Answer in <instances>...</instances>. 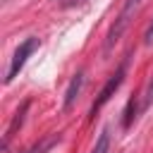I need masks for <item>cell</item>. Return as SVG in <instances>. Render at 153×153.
<instances>
[{
	"instance_id": "1",
	"label": "cell",
	"mask_w": 153,
	"mask_h": 153,
	"mask_svg": "<svg viewBox=\"0 0 153 153\" xmlns=\"http://www.w3.org/2000/svg\"><path fill=\"white\" fill-rule=\"evenodd\" d=\"M139 2H141V0H127V2H124L122 12H120V17H117V22H115V26H112V29H110V33H108L105 50H110V48H112V45L120 41V36L124 33V29H127V24H129V19H131L134 10L139 7Z\"/></svg>"
},
{
	"instance_id": "2",
	"label": "cell",
	"mask_w": 153,
	"mask_h": 153,
	"mask_svg": "<svg viewBox=\"0 0 153 153\" xmlns=\"http://www.w3.org/2000/svg\"><path fill=\"white\" fill-rule=\"evenodd\" d=\"M36 45H38V38H26L17 50H14V57H12V62H10V72H7V76H5V81L10 84L17 74H19V69L24 67V62H26V57L36 50Z\"/></svg>"
},
{
	"instance_id": "3",
	"label": "cell",
	"mask_w": 153,
	"mask_h": 153,
	"mask_svg": "<svg viewBox=\"0 0 153 153\" xmlns=\"http://www.w3.org/2000/svg\"><path fill=\"white\" fill-rule=\"evenodd\" d=\"M122 81H124V65H122V67H120V69H117V72L108 79V84L103 86L100 96L96 98V103H93V108H91V112H93V115H96V110H100V108H103V105H105V103L115 96V91L120 88V84H122Z\"/></svg>"
},
{
	"instance_id": "4",
	"label": "cell",
	"mask_w": 153,
	"mask_h": 153,
	"mask_svg": "<svg viewBox=\"0 0 153 153\" xmlns=\"http://www.w3.org/2000/svg\"><path fill=\"white\" fill-rule=\"evenodd\" d=\"M81 84H84V76H81V74H74L72 81H69V86H67V93H65V108H67V110L74 105V100H76V96H79V91H81Z\"/></svg>"
},
{
	"instance_id": "5",
	"label": "cell",
	"mask_w": 153,
	"mask_h": 153,
	"mask_svg": "<svg viewBox=\"0 0 153 153\" xmlns=\"http://www.w3.org/2000/svg\"><path fill=\"white\" fill-rule=\"evenodd\" d=\"M26 108H29V103H24L22 108H19V112L14 115V120H12V124H10V129H7V134H5V143L14 136V131H17V127H22V122H24V112H26Z\"/></svg>"
},
{
	"instance_id": "6",
	"label": "cell",
	"mask_w": 153,
	"mask_h": 153,
	"mask_svg": "<svg viewBox=\"0 0 153 153\" xmlns=\"http://www.w3.org/2000/svg\"><path fill=\"white\" fill-rule=\"evenodd\" d=\"M55 141H57V136H50V139H45V141H41L38 146H33V148H29L26 153H43V151H48V148H50V146H53Z\"/></svg>"
},
{
	"instance_id": "7",
	"label": "cell",
	"mask_w": 153,
	"mask_h": 153,
	"mask_svg": "<svg viewBox=\"0 0 153 153\" xmlns=\"http://www.w3.org/2000/svg\"><path fill=\"white\" fill-rule=\"evenodd\" d=\"M108 146H110V136H108V131H103L98 143H96V148H93V153H108Z\"/></svg>"
},
{
	"instance_id": "8",
	"label": "cell",
	"mask_w": 153,
	"mask_h": 153,
	"mask_svg": "<svg viewBox=\"0 0 153 153\" xmlns=\"http://www.w3.org/2000/svg\"><path fill=\"white\" fill-rule=\"evenodd\" d=\"M134 110H136V100L131 98V100H129V105H127V115H124V127H129V124H131V120H134Z\"/></svg>"
},
{
	"instance_id": "9",
	"label": "cell",
	"mask_w": 153,
	"mask_h": 153,
	"mask_svg": "<svg viewBox=\"0 0 153 153\" xmlns=\"http://www.w3.org/2000/svg\"><path fill=\"white\" fill-rule=\"evenodd\" d=\"M143 43H146V45H153V22H151V26H148L146 33H143Z\"/></svg>"
},
{
	"instance_id": "10",
	"label": "cell",
	"mask_w": 153,
	"mask_h": 153,
	"mask_svg": "<svg viewBox=\"0 0 153 153\" xmlns=\"http://www.w3.org/2000/svg\"><path fill=\"white\" fill-rule=\"evenodd\" d=\"M151 100H153V84H151V86H148V96H146V105H148V103H151Z\"/></svg>"
}]
</instances>
